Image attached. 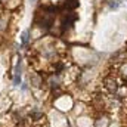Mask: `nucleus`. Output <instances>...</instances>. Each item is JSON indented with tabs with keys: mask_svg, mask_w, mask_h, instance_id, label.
I'll use <instances>...</instances> for the list:
<instances>
[{
	"mask_svg": "<svg viewBox=\"0 0 127 127\" xmlns=\"http://www.w3.org/2000/svg\"><path fill=\"white\" fill-rule=\"evenodd\" d=\"M28 35H30V32L28 31L22 32V35H21V41H22V44H27V43H28V38H30Z\"/></svg>",
	"mask_w": 127,
	"mask_h": 127,
	"instance_id": "obj_4",
	"label": "nucleus"
},
{
	"mask_svg": "<svg viewBox=\"0 0 127 127\" xmlns=\"http://www.w3.org/2000/svg\"><path fill=\"white\" fill-rule=\"evenodd\" d=\"M21 3V0H0V4H4V7L7 9H13V7H16L18 4Z\"/></svg>",
	"mask_w": 127,
	"mask_h": 127,
	"instance_id": "obj_2",
	"label": "nucleus"
},
{
	"mask_svg": "<svg viewBox=\"0 0 127 127\" xmlns=\"http://www.w3.org/2000/svg\"><path fill=\"white\" fill-rule=\"evenodd\" d=\"M7 24H9V19H7V15H6V12H0V32L6 31V28H7Z\"/></svg>",
	"mask_w": 127,
	"mask_h": 127,
	"instance_id": "obj_1",
	"label": "nucleus"
},
{
	"mask_svg": "<svg viewBox=\"0 0 127 127\" xmlns=\"http://www.w3.org/2000/svg\"><path fill=\"white\" fill-rule=\"evenodd\" d=\"M30 118L34 120V121H38V120H41V118H43V112H41V111H38V109H32L31 112H30Z\"/></svg>",
	"mask_w": 127,
	"mask_h": 127,
	"instance_id": "obj_3",
	"label": "nucleus"
}]
</instances>
